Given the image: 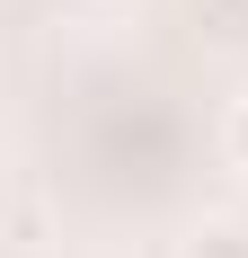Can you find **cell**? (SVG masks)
Returning <instances> with one entry per match:
<instances>
[{
  "instance_id": "6da1fadb",
  "label": "cell",
  "mask_w": 248,
  "mask_h": 258,
  "mask_svg": "<svg viewBox=\"0 0 248 258\" xmlns=\"http://www.w3.org/2000/svg\"><path fill=\"white\" fill-rule=\"evenodd\" d=\"M186 258H248V232L213 223V232H195V249H186Z\"/></svg>"
},
{
  "instance_id": "7a4b0ae2",
  "label": "cell",
  "mask_w": 248,
  "mask_h": 258,
  "mask_svg": "<svg viewBox=\"0 0 248 258\" xmlns=\"http://www.w3.org/2000/svg\"><path fill=\"white\" fill-rule=\"evenodd\" d=\"M222 152H230V160H239V169H248V98L230 107V125H222Z\"/></svg>"
}]
</instances>
